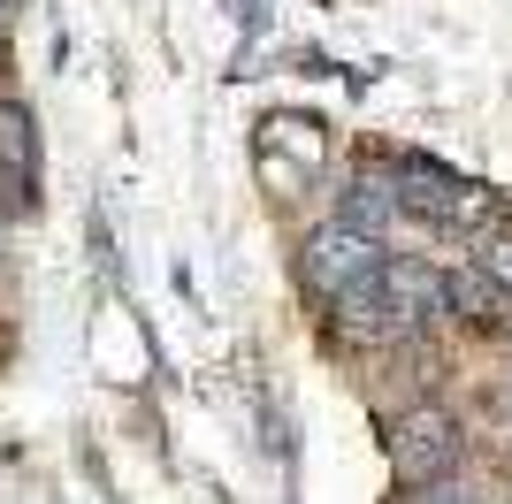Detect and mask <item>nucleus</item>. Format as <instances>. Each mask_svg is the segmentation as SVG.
Returning a JSON list of instances; mask_svg holds the SVG:
<instances>
[{
  "label": "nucleus",
  "mask_w": 512,
  "mask_h": 504,
  "mask_svg": "<svg viewBox=\"0 0 512 504\" xmlns=\"http://www.w3.org/2000/svg\"><path fill=\"white\" fill-rule=\"evenodd\" d=\"M383 184H390V199H398V214H406V222H428V230H490L497 222L490 184H467V176H451L444 161H421V153L390 161Z\"/></svg>",
  "instance_id": "nucleus-1"
},
{
  "label": "nucleus",
  "mask_w": 512,
  "mask_h": 504,
  "mask_svg": "<svg viewBox=\"0 0 512 504\" xmlns=\"http://www.w3.org/2000/svg\"><path fill=\"white\" fill-rule=\"evenodd\" d=\"M390 466L413 489L451 482V466H459V420L436 413V405H413L406 420H390Z\"/></svg>",
  "instance_id": "nucleus-2"
},
{
  "label": "nucleus",
  "mask_w": 512,
  "mask_h": 504,
  "mask_svg": "<svg viewBox=\"0 0 512 504\" xmlns=\"http://www.w3.org/2000/svg\"><path fill=\"white\" fill-rule=\"evenodd\" d=\"M398 222V199H390V184H383V168H352L344 176V191H337V230H352V237H375Z\"/></svg>",
  "instance_id": "nucleus-6"
},
{
  "label": "nucleus",
  "mask_w": 512,
  "mask_h": 504,
  "mask_svg": "<svg viewBox=\"0 0 512 504\" xmlns=\"http://www.w3.org/2000/svg\"><path fill=\"white\" fill-rule=\"evenodd\" d=\"M444 314H467L474 329H505L512 306H505V298H497L474 268H459V275H444Z\"/></svg>",
  "instance_id": "nucleus-7"
},
{
  "label": "nucleus",
  "mask_w": 512,
  "mask_h": 504,
  "mask_svg": "<svg viewBox=\"0 0 512 504\" xmlns=\"http://www.w3.org/2000/svg\"><path fill=\"white\" fill-rule=\"evenodd\" d=\"M375 298H383V314L398 321V336L428 329V321L444 314V275L413 260V252H383V268H375Z\"/></svg>",
  "instance_id": "nucleus-3"
},
{
  "label": "nucleus",
  "mask_w": 512,
  "mask_h": 504,
  "mask_svg": "<svg viewBox=\"0 0 512 504\" xmlns=\"http://www.w3.org/2000/svg\"><path fill=\"white\" fill-rule=\"evenodd\" d=\"M0 207L8 214L39 207V130H31L23 100H0Z\"/></svg>",
  "instance_id": "nucleus-5"
},
{
  "label": "nucleus",
  "mask_w": 512,
  "mask_h": 504,
  "mask_svg": "<svg viewBox=\"0 0 512 504\" xmlns=\"http://www.w3.org/2000/svg\"><path fill=\"white\" fill-rule=\"evenodd\" d=\"M299 268H306V283H314L321 298H344L352 283H367V275L383 268V245H367V237H352V230H314L299 245Z\"/></svg>",
  "instance_id": "nucleus-4"
},
{
  "label": "nucleus",
  "mask_w": 512,
  "mask_h": 504,
  "mask_svg": "<svg viewBox=\"0 0 512 504\" xmlns=\"http://www.w3.org/2000/svg\"><path fill=\"white\" fill-rule=\"evenodd\" d=\"M413 504H482V497H474L467 482H428V489H421Z\"/></svg>",
  "instance_id": "nucleus-9"
},
{
  "label": "nucleus",
  "mask_w": 512,
  "mask_h": 504,
  "mask_svg": "<svg viewBox=\"0 0 512 504\" xmlns=\"http://www.w3.org/2000/svg\"><path fill=\"white\" fill-rule=\"evenodd\" d=\"M474 275H482V283H490V291L512 306V230L482 237V260H474Z\"/></svg>",
  "instance_id": "nucleus-8"
}]
</instances>
